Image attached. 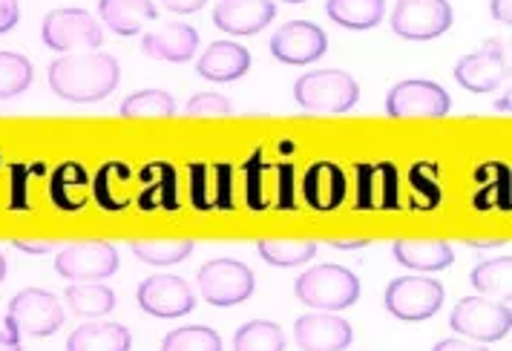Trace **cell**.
<instances>
[{
    "label": "cell",
    "instance_id": "obj_1",
    "mask_svg": "<svg viewBox=\"0 0 512 351\" xmlns=\"http://www.w3.org/2000/svg\"><path fill=\"white\" fill-rule=\"evenodd\" d=\"M49 90L72 104L104 101L121 81V67L113 55L104 52H78L64 55L49 64Z\"/></svg>",
    "mask_w": 512,
    "mask_h": 351
},
{
    "label": "cell",
    "instance_id": "obj_2",
    "mask_svg": "<svg viewBox=\"0 0 512 351\" xmlns=\"http://www.w3.org/2000/svg\"><path fill=\"white\" fill-rule=\"evenodd\" d=\"M297 300L317 311H343L360 300V280L343 265H320L308 268L294 282Z\"/></svg>",
    "mask_w": 512,
    "mask_h": 351
},
{
    "label": "cell",
    "instance_id": "obj_3",
    "mask_svg": "<svg viewBox=\"0 0 512 351\" xmlns=\"http://www.w3.org/2000/svg\"><path fill=\"white\" fill-rule=\"evenodd\" d=\"M294 98L308 113H349L357 107L360 87L343 70H314L294 81Z\"/></svg>",
    "mask_w": 512,
    "mask_h": 351
},
{
    "label": "cell",
    "instance_id": "obj_4",
    "mask_svg": "<svg viewBox=\"0 0 512 351\" xmlns=\"http://www.w3.org/2000/svg\"><path fill=\"white\" fill-rule=\"evenodd\" d=\"M449 328L472 343H495L512 331L510 303H495L489 297H464L449 314Z\"/></svg>",
    "mask_w": 512,
    "mask_h": 351
},
{
    "label": "cell",
    "instance_id": "obj_5",
    "mask_svg": "<svg viewBox=\"0 0 512 351\" xmlns=\"http://www.w3.org/2000/svg\"><path fill=\"white\" fill-rule=\"evenodd\" d=\"M443 300H446V288L441 282L432 277H418V274L397 277L386 285V294H383L386 311L403 323L432 320L441 311Z\"/></svg>",
    "mask_w": 512,
    "mask_h": 351
},
{
    "label": "cell",
    "instance_id": "obj_6",
    "mask_svg": "<svg viewBox=\"0 0 512 351\" xmlns=\"http://www.w3.org/2000/svg\"><path fill=\"white\" fill-rule=\"evenodd\" d=\"M199 291L210 305L216 308H231V305L245 303L254 297V271L239 262V259H210L199 268Z\"/></svg>",
    "mask_w": 512,
    "mask_h": 351
},
{
    "label": "cell",
    "instance_id": "obj_7",
    "mask_svg": "<svg viewBox=\"0 0 512 351\" xmlns=\"http://www.w3.org/2000/svg\"><path fill=\"white\" fill-rule=\"evenodd\" d=\"M41 38L44 47L55 49V52H93L104 44V32L87 9H75V6H64V9H52L44 26H41Z\"/></svg>",
    "mask_w": 512,
    "mask_h": 351
},
{
    "label": "cell",
    "instance_id": "obj_8",
    "mask_svg": "<svg viewBox=\"0 0 512 351\" xmlns=\"http://www.w3.org/2000/svg\"><path fill=\"white\" fill-rule=\"evenodd\" d=\"M455 21L449 0H397L392 32L403 41H435Z\"/></svg>",
    "mask_w": 512,
    "mask_h": 351
},
{
    "label": "cell",
    "instance_id": "obj_9",
    "mask_svg": "<svg viewBox=\"0 0 512 351\" xmlns=\"http://www.w3.org/2000/svg\"><path fill=\"white\" fill-rule=\"evenodd\" d=\"M64 305L44 288H26L12 297L6 323L21 331V337H52L64 326Z\"/></svg>",
    "mask_w": 512,
    "mask_h": 351
},
{
    "label": "cell",
    "instance_id": "obj_10",
    "mask_svg": "<svg viewBox=\"0 0 512 351\" xmlns=\"http://www.w3.org/2000/svg\"><path fill=\"white\" fill-rule=\"evenodd\" d=\"M58 277L70 282H98L118 271V251L110 242H78L67 245L55 257Z\"/></svg>",
    "mask_w": 512,
    "mask_h": 351
},
{
    "label": "cell",
    "instance_id": "obj_11",
    "mask_svg": "<svg viewBox=\"0 0 512 351\" xmlns=\"http://www.w3.org/2000/svg\"><path fill=\"white\" fill-rule=\"evenodd\" d=\"M452 110V98L435 81H400L386 95V113L392 118H443Z\"/></svg>",
    "mask_w": 512,
    "mask_h": 351
},
{
    "label": "cell",
    "instance_id": "obj_12",
    "mask_svg": "<svg viewBox=\"0 0 512 351\" xmlns=\"http://www.w3.org/2000/svg\"><path fill=\"white\" fill-rule=\"evenodd\" d=\"M141 311L159 320H176L185 317L196 308V297L190 291V285L176 274H153L141 282L136 291Z\"/></svg>",
    "mask_w": 512,
    "mask_h": 351
},
{
    "label": "cell",
    "instance_id": "obj_13",
    "mask_svg": "<svg viewBox=\"0 0 512 351\" xmlns=\"http://www.w3.org/2000/svg\"><path fill=\"white\" fill-rule=\"evenodd\" d=\"M268 47H271V55L285 67H303L326 55L328 35L311 21H288L277 29Z\"/></svg>",
    "mask_w": 512,
    "mask_h": 351
},
{
    "label": "cell",
    "instance_id": "obj_14",
    "mask_svg": "<svg viewBox=\"0 0 512 351\" xmlns=\"http://www.w3.org/2000/svg\"><path fill=\"white\" fill-rule=\"evenodd\" d=\"M504 78H507V61H504V44L498 38L487 41L478 52L464 55L455 64V81L466 93H492L504 84Z\"/></svg>",
    "mask_w": 512,
    "mask_h": 351
},
{
    "label": "cell",
    "instance_id": "obj_15",
    "mask_svg": "<svg viewBox=\"0 0 512 351\" xmlns=\"http://www.w3.org/2000/svg\"><path fill=\"white\" fill-rule=\"evenodd\" d=\"M274 18H277L274 0H219L213 9V24L236 38L262 32L265 26H271Z\"/></svg>",
    "mask_w": 512,
    "mask_h": 351
},
{
    "label": "cell",
    "instance_id": "obj_16",
    "mask_svg": "<svg viewBox=\"0 0 512 351\" xmlns=\"http://www.w3.org/2000/svg\"><path fill=\"white\" fill-rule=\"evenodd\" d=\"M294 340L300 351H346L354 331L337 314H303L294 323Z\"/></svg>",
    "mask_w": 512,
    "mask_h": 351
},
{
    "label": "cell",
    "instance_id": "obj_17",
    "mask_svg": "<svg viewBox=\"0 0 512 351\" xmlns=\"http://www.w3.org/2000/svg\"><path fill=\"white\" fill-rule=\"evenodd\" d=\"M349 182L343 167L334 162H314L303 176V199L314 211H337L346 202Z\"/></svg>",
    "mask_w": 512,
    "mask_h": 351
},
{
    "label": "cell",
    "instance_id": "obj_18",
    "mask_svg": "<svg viewBox=\"0 0 512 351\" xmlns=\"http://www.w3.org/2000/svg\"><path fill=\"white\" fill-rule=\"evenodd\" d=\"M141 49L156 58V61H167V64H185L196 55L199 49V32L190 24L182 21H170L162 24L159 29L147 32L141 38Z\"/></svg>",
    "mask_w": 512,
    "mask_h": 351
},
{
    "label": "cell",
    "instance_id": "obj_19",
    "mask_svg": "<svg viewBox=\"0 0 512 351\" xmlns=\"http://www.w3.org/2000/svg\"><path fill=\"white\" fill-rule=\"evenodd\" d=\"M357 211H395L397 170L395 164H360L357 167Z\"/></svg>",
    "mask_w": 512,
    "mask_h": 351
},
{
    "label": "cell",
    "instance_id": "obj_20",
    "mask_svg": "<svg viewBox=\"0 0 512 351\" xmlns=\"http://www.w3.org/2000/svg\"><path fill=\"white\" fill-rule=\"evenodd\" d=\"M248 70H251V52L236 41H216L196 61V72L210 84H231L248 75Z\"/></svg>",
    "mask_w": 512,
    "mask_h": 351
},
{
    "label": "cell",
    "instance_id": "obj_21",
    "mask_svg": "<svg viewBox=\"0 0 512 351\" xmlns=\"http://www.w3.org/2000/svg\"><path fill=\"white\" fill-rule=\"evenodd\" d=\"M395 259L418 274H435V271H446L455 262V251L452 245H446L441 239H400L392 245Z\"/></svg>",
    "mask_w": 512,
    "mask_h": 351
},
{
    "label": "cell",
    "instance_id": "obj_22",
    "mask_svg": "<svg viewBox=\"0 0 512 351\" xmlns=\"http://www.w3.org/2000/svg\"><path fill=\"white\" fill-rule=\"evenodd\" d=\"M98 15L116 35L133 38L141 26L159 18V9L153 0H98Z\"/></svg>",
    "mask_w": 512,
    "mask_h": 351
},
{
    "label": "cell",
    "instance_id": "obj_23",
    "mask_svg": "<svg viewBox=\"0 0 512 351\" xmlns=\"http://www.w3.org/2000/svg\"><path fill=\"white\" fill-rule=\"evenodd\" d=\"M133 337L121 323L110 320H90L78 326L67 340V351H130Z\"/></svg>",
    "mask_w": 512,
    "mask_h": 351
},
{
    "label": "cell",
    "instance_id": "obj_24",
    "mask_svg": "<svg viewBox=\"0 0 512 351\" xmlns=\"http://www.w3.org/2000/svg\"><path fill=\"white\" fill-rule=\"evenodd\" d=\"M49 196L61 211H81L90 196V176L81 164H61L49 179Z\"/></svg>",
    "mask_w": 512,
    "mask_h": 351
},
{
    "label": "cell",
    "instance_id": "obj_25",
    "mask_svg": "<svg viewBox=\"0 0 512 351\" xmlns=\"http://www.w3.org/2000/svg\"><path fill=\"white\" fill-rule=\"evenodd\" d=\"M130 185H133V170L127 164H104L95 173L93 196L104 211H124L130 205Z\"/></svg>",
    "mask_w": 512,
    "mask_h": 351
},
{
    "label": "cell",
    "instance_id": "obj_26",
    "mask_svg": "<svg viewBox=\"0 0 512 351\" xmlns=\"http://www.w3.org/2000/svg\"><path fill=\"white\" fill-rule=\"evenodd\" d=\"M326 15L343 29H374L386 18V0H326Z\"/></svg>",
    "mask_w": 512,
    "mask_h": 351
},
{
    "label": "cell",
    "instance_id": "obj_27",
    "mask_svg": "<svg viewBox=\"0 0 512 351\" xmlns=\"http://www.w3.org/2000/svg\"><path fill=\"white\" fill-rule=\"evenodd\" d=\"M64 303L75 317L98 320L116 308V291H110L107 285H98V282H75L64 291Z\"/></svg>",
    "mask_w": 512,
    "mask_h": 351
},
{
    "label": "cell",
    "instance_id": "obj_28",
    "mask_svg": "<svg viewBox=\"0 0 512 351\" xmlns=\"http://www.w3.org/2000/svg\"><path fill=\"white\" fill-rule=\"evenodd\" d=\"M475 179L481 185H487V190L475 193V208L478 211H489V208L510 211V167L492 162L487 167H481Z\"/></svg>",
    "mask_w": 512,
    "mask_h": 351
},
{
    "label": "cell",
    "instance_id": "obj_29",
    "mask_svg": "<svg viewBox=\"0 0 512 351\" xmlns=\"http://www.w3.org/2000/svg\"><path fill=\"white\" fill-rule=\"evenodd\" d=\"M259 257L265 259L274 268H297L317 254V242H305V239H262L256 245Z\"/></svg>",
    "mask_w": 512,
    "mask_h": 351
},
{
    "label": "cell",
    "instance_id": "obj_30",
    "mask_svg": "<svg viewBox=\"0 0 512 351\" xmlns=\"http://www.w3.org/2000/svg\"><path fill=\"white\" fill-rule=\"evenodd\" d=\"M233 351H285V331L271 320H251L236 331Z\"/></svg>",
    "mask_w": 512,
    "mask_h": 351
},
{
    "label": "cell",
    "instance_id": "obj_31",
    "mask_svg": "<svg viewBox=\"0 0 512 351\" xmlns=\"http://www.w3.org/2000/svg\"><path fill=\"white\" fill-rule=\"evenodd\" d=\"M118 113H121V118H173L179 110H176V101L170 93L141 90V93L130 95Z\"/></svg>",
    "mask_w": 512,
    "mask_h": 351
},
{
    "label": "cell",
    "instance_id": "obj_32",
    "mask_svg": "<svg viewBox=\"0 0 512 351\" xmlns=\"http://www.w3.org/2000/svg\"><path fill=\"white\" fill-rule=\"evenodd\" d=\"M35 78L32 61L21 52H0V101L15 98L29 90Z\"/></svg>",
    "mask_w": 512,
    "mask_h": 351
},
{
    "label": "cell",
    "instance_id": "obj_33",
    "mask_svg": "<svg viewBox=\"0 0 512 351\" xmlns=\"http://www.w3.org/2000/svg\"><path fill=\"white\" fill-rule=\"evenodd\" d=\"M133 254L147 262V265H156V268H167V265H176L193 254V242L190 239H156V242H133L130 245Z\"/></svg>",
    "mask_w": 512,
    "mask_h": 351
},
{
    "label": "cell",
    "instance_id": "obj_34",
    "mask_svg": "<svg viewBox=\"0 0 512 351\" xmlns=\"http://www.w3.org/2000/svg\"><path fill=\"white\" fill-rule=\"evenodd\" d=\"M162 351H222V337L208 326L173 328L162 340Z\"/></svg>",
    "mask_w": 512,
    "mask_h": 351
},
{
    "label": "cell",
    "instance_id": "obj_35",
    "mask_svg": "<svg viewBox=\"0 0 512 351\" xmlns=\"http://www.w3.org/2000/svg\"><path fill=\"white\" fill-rule=\"evenodd\" d=\"M510 274L512 259L507 254V257L487 259V262L475 265L469 280L475 285V291H481V294H507L510 297Z\"/></svg>",
    "mask_w": 512,
    "mask_h": 351
},
{
    "label": "cell",
    "instance_id": "obj_36",
    "mask_svg": "<svg viewBox=\"0 0 512 351\" xmlns=\"http://www.w3.org/2000/svg\"><path fill=\"white\" fill-rule=\"evenodd\" d=\"M187 118H225L233 116L231 98L219 93H199L185 104Z\"/></svg>",
    "mask_w": 512,
    "mask_h": 351
},
{
    "label": "cell",
    "instance_id": "obj_37",
    "mask_svg": "<svg viewBox=\"0 0 512 351\" xmlns=\"http://www.w3.org/2000/svg\"><path fill=\"white\" fill-rule=\"evenodd\" d=\"M412 188H418L426 199H429V208L432 205H441V188H438V176H423V164L412 167Z\"/></svg>",
    "mask_w": 512,
    "mask_h": 351
},
{
    "label": "cell",
    "instance_id": "obj_38",
    "mask_svg": "<svg viewBox=\"0 0 512 351\" xmlns=\"http://www.w3.org/2000/svg\"><path fill=\"white\" fill-rule=\"evenodd\" d=\"M21 21V3L18 0H0V35L15 29Z\"/></svg>",
    "mask_w": 512,
    "mask_h": 351
},
{
    "label": "cell",
    "instance_id": "obj_39",
    "mask_svg": "<svg viewBox=\"0 0 512 351\" xmlns=\"http://www.w3.org/2000/svg\"><path fill=\"white\" fill-rule=\"evenodd\" d=\"M159 3L167 12H173V15H193L202 6H208V0H159Z\"/></svg>",
    "mask_w": 512,
    "mask_h": 351
},
{
    "label": "cell",
    "instance_id": "obj_40",
    "mask_svg": "<svg viewBox=\"0 0 512 351\" xmlns=\"http://www.w3.org/2000/svg\"><path fill=\"white\" fill-rule=\"evenodd\" d=\"M432 351H489L484 343H472V340H458V337H449V340H441L435 343Z\"/></svg>",
    "mask_w": 512,
    "mask_h": 351
},
{
    "label": "cell",
    "instance_id": "obj_41",
    "mask_svg": "<svg viewBox=\"0 0 512 351\" xmlns=\"http://www.w3.org/2000/svg\"><path fill=\"white\" fill-rule=\"evenodd\" d=\"M0 351H24V343H21V331L15 326L6 323V331L0 334Z\"/></svg>",
    "mask_w": 512,
    "mask_h": 351
},
{
    "label": "cell",
    "instance_id": "obj_42",
    "mask_svg": "<svg viewBox=\"0 0 512 351\" xmlns=\"http://www.w3.org/2000/svg\"><path fill=\"white\" fill-rule=\"evenodd\" d=\"M489 12L498 24L510 26V12H512V0H489Z\"/></svg>",
    "mask_w": 512,
    "mask_h": 351
},
{
    "label": "cell",
    "instance_id": "obj_43",
    "mask_svg": "<svg viewBox=\"0 0 512 351\" xmlns=\"http://www.w3.org/2000/svg\"><path fill=\"white\" fill-rule=\"evenodd\" d=\"M12 245H15L18 251H24V254H49V251L55 248L52 242H24V239H15Z\"/></svg>",
    "mask_w": 512,
    "mask_h": 351
},
{
    "label": "cell",
    "instance_id": "obj_44",
    "mask_svg": "<svg viewBox=\"0 0 512 351\" xmlns=\"http://www.w3.org/2000/svg\"><path fill=\"white\" fill-rule=\"evenodd\" d=\"M369 245V239H334L331 242V248H337V251H357V248H366Z\"/></svg>",
    "mask_w": 512,
    "mask_h": 351
},
{
    "label": "cell",
    "instance_id": "obj_45",
    "mask_svg": "<svg viewBox=\"0 0 512 351\" xmlns=\"http://www.w3.org/2000/svg\"><path fill=\"white\" fill-rule=\"evenodd\" d=\"M495 107H498V110H510V95H507V98H501V101H498Z\"/></svg>",
    "mask_w": 512,
    "mask_h": 351
},
{
    "label": "cell",
    "instance_id": "obj_46",
    "mask_svg": "<svg viewBox=\"0 0 512 351\" xmlns=\"http://www.w3.org/2000/svg\"><path fill=\"white\" fill-rule=\"evenodd\" d=\"M6 280V257L0 254V282Z\"/></svg>",
    "mask_w": 512,
    "mask_h": 351
},
{
    "label": "cell",
    "instance_id": "obj_47",
    "mask_svg": "<svg viewBox=\"0 0 512 351\" xmlns=\"http://www.w3.org/2000/svg\"><path fill=\"white\" fill-rule=\"evenodd\" d=\"M285 3H305V0H285Z\"/></svg>",
    "mask_w": 512,
    "mask_h": 351
}]
</instances>
